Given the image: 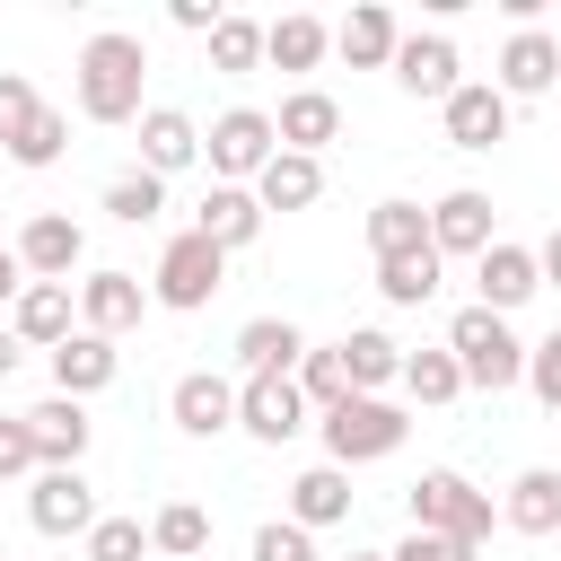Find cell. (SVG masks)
Returning a JSON list of instances; mask_svg holds the SVG:
<instances>
[{
  "label": "cell",
  "mask_w": 561,
  "mask_h": 561,
  "mask_svg": "<svg viewBox=\"0 0 561 561\" xmlns=\"http://www.w3.org/2000/svg\"><path fill=\"white\" fill-rule=\"evenodd\" d=\"M552 535H561V526H552Z\"/></svg>",
  "instance_id": "obj_49"
},
{
  "label": "cell",
  "mask_w": 561,
  "mask_h": 561,
  "mask_svg": "<svg viewBox=\"0 0 561 561\" xmlns=\"http://www.w3.org/2000/svg\"><path fill=\"white\" fill-rule=\"evenodd\" d=\"M298 359H307V333H298L289 316H254V324L237 333V368H245V377H298Z\"/></svg>",
  "instance_id": "obj_24"
},
{
  "label": "cell",
  "mask_w": 561,
  "mask_h": 561,
  "mask_svg": "<svg viewBox=\"0 0 561 561\" xmlns=\"http://www.w3.org/2000/svg\"><path fill=\"white\" fill-rule=\"evenodd\" d=\"M500 517H508L517 535H552V526H561V473H552V465H526V473L508 482Z\"/></svg>",
  "instance_id": "obj_29"
},
{
  "label": "cell",
  "mask_w": 561,
  "mask_h": 561,
  "mask_svg": "<svg viewBox=\"0 0 561 561\" xmlns=\"http://www.w3.org/2000/svg\"><path fill=\"white\" fill-rule=\"evenodd\" d=\"M9 245H18V272H26V280H70L79 254H88V228H79L70 210H35Z\"/></svg>",
  "instance_id": "obj_7"
},
{
  "label": "cell",
  "mask_w": 561,
  "mask_h": 561,
  "mask_svg": "<svg viewBox=\"0 0 561 561\" xmlns=\"http://www.w3.org/2000/svg\"><path fill=\"white\" fill-rule=\"evenodd\" d=\"M298 394H307V412H333V403H351V368H342V351L324 342H307V359H298Z\"/></svg>",
  "instance_id": "obj_35"
},
{
  "label": "cell",
  "mask_w": 561,
  "mask_h": 561,
  "mask_svg": "<svg viewBox=\"0 0 561 561\" xmlns=\"http://www.w3.org/2000/svg\"><path fill=\"white\" fill-rule=\"evenodd\" d=\"M333 351H342V368H351V394H377V386H403V342H394V333H377V324H359V333H342Z\"/></svg>",
  "instance_id": "obj_26"
},
{
  "label": "cell",
  "mask_w": 561,
  "mask_h": 561,
  "mask_svg": "<svg viewBox=\"0 0 561 561\" xmlns=\"http://www.w3.org/2000/svg\"><path fill=\"white\" fill-rule=\"evenodd\" d=\"M403 394H412L421 412H438V403L465 394V368L447 359V342H438V351H403Z\"/></svg>",
  "instance_id": "obj_31"
},
{
  "label": "cell",
  "mask_w": 561,
  "mask_h": 561,
  "mask_svg": "<svg viewBox=\"0 0 561 561\" xmlns=\"http://www.w3.org/2000/svg\"><path fill=\"white\" fill-rule=\"evenodd\" d=\"M193 158H202V123L175 114V105H149V114H140V167H149V175H184Z\"/></svg>",
  "instance_id": "obj_23"
},
{
  "label": "cell",
  "mask_w": 561,
  "mask_h": 561,
  "mask_svg": "<svg viewBox=\"0 0 561 561\" xmlns=\"http://www.w3.org/2000/svg\"><path fill=\"white\" fill-rule=\"evenodd\" d=\"M219 280H228V254L210 245V237H167V254H158V280H149V298L158 307H175V316H193V307H210L219 298Z\"/></svg>",
  "instance_id": "obj_6"
},
{
  "label": "cell",
  "mask_w": 561,
  "mask_h": 561,
  "mask_svg": "<svg viewBox=\"0 0 561 561\" xmlns=\"http://www.w3.org/2000/svg\"><path fill=\"white\" fill-rule=\"evenodd\" d=\"M342 517H351V473H342V465H307V473L289 482V526L316 535V526H342Z\"/></svg>",
  "instance_id": "obj_27"
},
{
  "label": "cell",
  "mask_w": 561,
  "mask_h": 561,
  "mask_svg": "<svg viewBox=\"0 0 561 561\" xmlns=\"http://www.w3.org/2000/svg\"><path fill=\"white\" fill-rule=\"evenodd\" d=\"M18 289H26V272H18V245L0 237V307H18Z\"/></svg>",
  "instance_id": "obj_45"
},
{
  "label": "cell",
  "mask_w": 561,
  "mask_h": 561,
  "mask_svg": "<svg viewBox=\"0 0 561 561\" xmlns=\"http://www.w3.org/2000/svg\"><path fill=\"white\" fill-rule=\"evenodd\" d=\"M386 70H394V88H403V96H438V105H447L465 61H456V44H447V35H403Z\"/></svg>",
  "instance_id": "obj_16"
},
{
  "label": "cell",
  "mask_w": 561,
  "mask_h": 561,
  "mask_svg": "<svg viewBox=\"0 0 561 561\" xmlns=\"http://www.w3.org/2000/svg\"><path fill=\"white\" fill-rule=\"evenodd\" d=\"M333 131H342V105H333L324 88H289V96H280V114H272V140H280V149H298V158H316Z\"/></svg>",
  "instance_id": "obj_22"
},
{
  "label": "cell",
  "mask_w": 561,
  "mask_h": 561,
  "mask_svg": "<svg viewBox=\"0 0 561 561\" xmlns=\"http://www.w3.org/2000/svg\"><path fill=\"white\" fill-rule=\"evenodd\" d=\"M403 430H412V421H403L386 394H351V403L324 412V465H342V473H351V465H377V456L403 447Z\"/></svg>",
  "instance_id": "obj_4"
},
{
  "label": "cell",
  "mask_w": 561,
  "mask_h": 561,
  "mask_svg": "<svg viewBox=\"0 0 561 561\" xmlns=\"http://www.w3.org/2000/svg\"><path fill=\"white\" fill-rule=\"evenodd\" d=\"M272 114L263 105H228L210 131H202V158H210V184H254L263 167H272Z\"/></svg>",
  "instance_id": "obj_5"
},
{
  "label": "cell",
  "mask_w": 561,
  "mask_h": 561,
  "mask_svg": "<svg viewBox=\"0 0 561 561\" xmlns=\"http://www.w3.org/2000/svg\"><path fill=\"white\" fill-rule=\"evenodd\" d=\"M167 210V175H149V167H123L114 184H105V219H123V228H149Z\"/></svg>",
  "instance_id": "obj_32"
},
{
  "label": "cell",
  "mask_w": 561,
  "mask_h": 561,
  "mask_svg": "<svg viewBox=\"0 0 561 561\" xmlns=\"http://www.w3.org/2000/svg\"><path fill=\"white\" fill-rule=\"evenodd\" d=\"M9 333L35 342V351H61V342L79 333V298H70V280H26L18 307H9Z\"/></svg>",
  "instance_id": "obj_11"
},
{
  "label": "cell",
  "mask_w": 561,
  "mask_h": 561,
  "mask_svg": "<svg viewBox=\"0 0 561 561\" xmlns=\"http://www.w3.org/2000/svg\"><path fill=\"white\" fill-rule=\"evenodd\" d=\"M219 18H228V9H219V0H175V26H184V35H210V26H219Z\"/></svg>",
  "instance_id": "obj_44"
},
{
  "label": "cell",
  "mask_w": 561,
  "mask_h": 561,
  "mask_svg": "<svg viewBox=\"0 0 561 561\" xmlns=\"http://www.w3.org/2000/svg\"><path fill=\"white\" fill-rule=\"evenodd\" d=\"M447 359H456L465 386H482V394H508V386L526 377V342H517L508 316H491V307H456V324H447Z\"/></svg>",
  "instance_id": "obj_3"
},
{
  "label": "cell",
  "mask_w": 561,
  "mask_h": 561,
  "mask_svg": "<svg viewBox=\"0 0 561 561\" xmlns=\"http://www.w3.org/2000/svg\"><path fill=\"white\" fill-rule=\"evenodd\" d=\"M394 44H403V26H394V9H386V0H359V9L333 26V53H342L351 70H386V61H394Z\"/></svg>",
  "instance_id": "obj_21"
},
{
  "label": "cell",
  "mask_w": 561,
  "mask_h": 561,
  "mask_svg": "<svg viewBox=\"0 0 561 561\" xmlns=\"http://www.w3.org/2000/svg\"><path fill=\"white\" fill-rule=\"evenodd\" d=\"M79 114L88 123H140V79H149V44L140 35H123V26H105V35H88L79 44Z\"/></svg>",
  "instance_id": "obj_1"
},
{
  "label": "cell",
  "mask_w": 561,
  "mask_h": 561,
  "mask_svg": "<svg viewBox=\"0 0 561 561\" xmlns=\"http://www.w3.org/2000/svg\"><path fill=\"white\" fill-rule=\"evenodd\" d=\"M114 377H123V351H114L105 333H88V324H79V333H70V342L53 351V394H70V403L105 394Z\"/></svg>",
  "instance_id": "obj_15"
},
{
  "label": "cell",
  "mask_w": 561,
  "mask_h": 561,
  "mask_svg": "<svg viewBox=\"0 0 561 561\" xmlns=\"http://www.w3.org/2000/svg\"><path fill=\"white\" fill-rule=\"evenodd\" d=\"M368 245H377V263L421 254V245H430V210H421V202H377V210H368Z\"/></svg>",
  "instance_id": "obj_30"
},
{
  "label": "cell",
  "mask_w": 561,
  "mask_h": 561,
  "mask_svg": "<svg viewBox=\"0 0 561 561\" xmlns=\"http://www.w3.org/2000/svg\"><path fill=\"white\" fill-rule=\"evenodd\" d=\"M149 543H158L167 561H193V552H210V517H202L193 500H167V508L149 517Z\"/></svg>",
  "instance_id": "obj_34"
},
{
  "label": "cell",
  "mask_w": 561,
  "mask_h": 561,
  "mask_svg": "<svg viewBox=\"0 0 561 561\" xmlns=\"http://www.w3.org/2000/svg\"><path fill=\"white\" fill-rule=\"evenodd\" d=\"M316 193H324V158H298V149H272V167L254 175L263 219H272V210H307Z\"/></svg>",
  "instance_id": "obj_25"
},
{
  "label": "cell",
  "mask_w": 561,
  "mask_h": 561,
  "mask_svg": "<svg viewBox=\"0 0 561 561\" xmlns=\"http://www.w3.org/2000/svg\"><path fill=\"white\" fill-rule=\"evenodd\" d=\"M535 272H543V280H552V289H561V228H552V237H543V245H535Z\"/></svg>",
  "instance_id": "obj_46"
},
{
  "label": "cell",
  "mask_w": 561,
  "mask_h": 561,
  "mask_svg": "<svg viewBox=\"0 0 561 561\" xmlns=\"http://www.w3.org/2000/svg\"><path fill=\"white\" fill-rule=\"evenodd\" d=\"M149 552V526L140 517H96L88 526V561H140Z\"/></svg>",
  "instance_id": "obj_38"
},
{
  "label": "cell",
  "mask_w": 561,
  "mask_h": 561,
  "mask_svg": "<svg viewBox=\"0 0 561 561\" xmlns=\"http://www.w3.org/2000/svg\"><path fill=\"white\" fill-rule=\"evenodd\" d=\"M18 351H26V342H18V333H9V324H0V377H9V368H18Z\"/></svg>",
  "instance_id": "obj_47"
},
{
  "label": "cell",
  "mask_w": 561,
  "mask_h": 561,
  "mask_svg": "<svg viewBox=\"0 0 561 561\" xmlns=\"http://www.w3.org/2000/svg\"><path fill=\"white\" fill-rule=\"evenodd\" d=\"M140 307H149V289H140L131 272H88V280H79V324H88V333H105V342H114V333H131V324H140Z\"/></svg>",
  "instance_id": "obj_20"
},
{
  "label": "cell",
  "mask_w": 561,
  "mask_h": 561,
  "mask_svg": "<svg viewBox=\"0 0 561 561\" xmlns=\"http://www.w3.org/2000/svg\"><path fill=\"white\" fill-rule=\"evenodd\" d=\"M254 561H316V535L289 526V517H263L254 526Z\"/></svg>",
  "instance_id": "obj_39"
},
{
  "label": "cell",
  "mask_w": 561,
  "mask_h": 561,
  "mask_svg": "<svg viewBox=\"0 0 561 561\" xmlns=\"http://www.w3.org/2000/svg\"><path fill=\"white\" fill-rule=\"evenodd\" d=\"M324 53H333V26L307 18V9H289V18L263 26V61H272V70H316Z\"/></svg>",
  "instance_id": "obj_28"
},
{
  "label": "cell",
  "mask_w": 561,
  "mask_h": 561,
  "mask_svg": "<svg viewBox=\"0 0 561 561\" xmlns=\"http://www.w3.org/2000/svg\"><path fill=\"white\" fill-rule=\"evenodd\" d=\"M351 561H386V552H351Z\"/></svg>",
  "instance_id": "obj_48"
},
{
  "label": "cell",
  "mask_w": 561,
  "mask_h": 561,
  "mask_svg": "<svg viewBox=\"0 0 561 561\" xmlns=\"http://www.w3.org/2000/svg\"><path fill=\"white\" fill-rule=\"evenodd\" d=\"M193 237H210L219 254L254 245V237H263V202H254V184H210L202 210H193Z\"/></svg>",
  "instance_id": "obj_17"
},
{
  "label": "cell",
  "mask_w": 561,
  "mask_h": 561,
  "mask_svg": "<svg viewBox=\"0 0 561 561\" xmlns=\"http://www.w3.org/2000/svg\"><path fill=\"white\" fill-rule=\"evenodd\" d=\"M26 438H35V465H79V456H88V438H96V421H88V403L44 394V403L26 412Z\"/></svg>",
  "instance_id": "obj_19"
},
{
  "label": "cell",
  "mask_w": 561,
  "mask_h": 561,
  "mask_svg": "<svg viewBox=\"0 0 561 561\" xmlns=\"http://www.w3.org/2000/svg\"><path fill=\"white\" fill-rule=\"evenodd\" d=\"M167 412H175V430H184V438H219V430H237V386H228V377H210V368H193V377H175Z\"/></svg>",
  "instance_id": "obj_18"
},
{
  "label": "cell",
  "mask_w": 561,
  "mask_h": 561,
  "mask_svg": "<svg viewBox=\"0 0 561 561\" xmlns=\"http://www.w3.org/2000/svg\"><path fill=\"white\" fill-rule=\"evenodd\" d=\"M35 114H44V96H35V88H26L18 70H0V149H9V140H18V131H26Z\"/></svg>",
  "instance_id": "obj_41"
},
{
  "label": "cell",
  "mask_w": 561,
  "mask_h": 561,
  "mask_svg": "<svg viewBox=\"0 0 561 561\" xmlns=\"http://www.w3.org/2000/svg\"><path fill=\"white\" fill-rule=\"evenodd\" d=\"M526 386H535V403H543V412H561V333L526 342Z\"/></svg>",
  "instance_id": "obj_40"
},
{
  "label": "cell",
  "mask_w": 561,
  "mask_h": 561,
  "mask_svg": "<svg viewBox=\"0 0 561 561\" xmlns=\"http://www.w3.org/2000/svg\"><path fill=\"white\" fill-rule=\"evenodd\" d=\"M26 517H35V535H88V526H96L88 473H79V465H44L35 491H26Z\"/></svg>",
  "instance_id": "obj_8"
},
{
  "label": "cell",
  "mask_w": 561,
  "mask_h": 561,
  "mask_svg": "<svg viewBox=\"0 0 561 561\" xmlns=\"http://www.w3.org/2000/svg\"><path fill=\"white\" fill-rule=\"evenodd\" d=\"M202 44H210V70H254L263 61V26L254 18H219Z\"/></svg>",
  "instance_id": "obj_36"
},
{
  "label": "cell",
  "mask_w": 561,
  "mask_h": 561,
  "mask_svg": "<svg viewBox=\"0 0 561 561\" xmlns=\"http://www.w3.org/2000/svg\"><path fill=\"white\" fill-rule=\"evenodd\" d=\"M237 430H254L263 447L298 438V430H307V394H298V377H245V386H237Z\"/></svg>",
  "instance_id": "obj_10"
},
{
  "label": "cell",
  "mask_w": 561,
  "mask_h": 561,
  "mask_svg": "<svg viewBox=\"0 0 561 561\" xmlns=\"http://www.w3.org/2000/svg\"><path fill=\"white\" fill-rule=\"evenodd\" d=\"M377 289H386V307H430V298H438V254L421 245V254L377 263Z\"/></svg>",
  "instance_id": "obj_33"
},
{
  "label": "cell",
  "mask_w": 561,
  "mask_h": 561,
  "mask_svg": "<svg viewBox=\"0 0 561 561\" xmlns=\"http://www.w3.org/2000/svg\"><path fill=\"white\" fill-rule=\"evenodd\" d=\"M482 245H491V193H473V184L438 193L430 202V254L447 263V254H482Z\"/></svg>",
  "instance_id": "obj_14"
},
{
  "label": "cell",
  "mask_w": 561,
  "mask_h": 561,
  "mask_svg": "<svg viewBox=\"0 0 561 561\" xmlns=\"http://www.w3.org/2000/svg\"><path fill=\"white\" fill-rule=\"evenodd\" d=\"M438 114H447V140H456V149H500V140H508V96H500L491 79H456V96H447Z\"/></svg>",
  "instance_id": "obj_13"
},
{
  "label": "cell",
  "mask_w": 561,
  "mask_h": 561,
  "mask_svg": "<svg viewBox=\"0 0 561 561\" xmlns=\"http://www.w3.org/2000/svg\"><path fill=\"white\" fill-rule=\"evenodd\" d=\"M403 500H412V535H447V543H473V552L491 543V517H500V508H491V491H473L456 465H430Z\"/></svg>",
  "instance_id": "obj_2"
},
{
  "label": "cell",
  "mask_w": 561,
  "mask_h": 561,
  "mask_svg": "<svg viewBox=\"0 0 561 561\" xmlns=\"http://www.w3.org/2000/svg\"><path fill=\"white\" fill-rule=\"evenodd\" d=\"M552 79H561V35H543V26H517V35L500 44V79H491V88L517 105V96H543Z\"/></svg>",
  "instance_id": "obj_12"
},
{
  "label": "cell",
  "mask_w": 561,
  "mask_h": 561,
  "mask_svg": "<svg viewBox=\"0 0 561 561\" xmlns=\"http://www.w3.org/2000/svg\"><path fill=\"white\" fill-rule=\"evenodd\" d=\"M61 149H70V114H53V105L9 140V158H18V167H61Z\"/></svg>",
  "instance_id": "obj_37"
},
{
  "label": "cell",
  "mask_w": 561,
  "mask_h": 561,
  "mask_svg": "<svg viewBox=\"0 0 561 561\" xmlns=\"http://www.w3.org/2000/svg\"><path fill=\"white\" fill-rule=\"evenodd\" d=\"M386 561H482V552L473 543H447V535H403Z\"/></svg>",
  "instance_id": "obj_43"
},
{
  "label": "cell",
  "mask_w": 561,
  "mask_h": 561,
  "mask_svg": "<svg viewBox=\"0 0 561 561\" xmlns=\"http://www.w3.org/2000/svg\"><path fill=\"white\" fill-rule=\"evenodd\" d=\"M18 473H44V465H35V438H26V412L0 421V482H18Z\"/></svg>",
  "instance_id": "obj_42"
},
{
  "label": "cell",
  "mask_w": 561,
  "mask_h": 561,
  "mask_svg": "<svg viewBox=\"0 0 561 561\" xmlns=\"http://www.w3.org/2000/svg\"><path fill=\"white\" fill-rule=\"evenodd\" d=\"M473 307H491V316H508V307H526L535 289H543V272H535V245H508V237H491L482 254H473Z\"/></svg>",
  "instance_id": "obj_9"
}]
</instances>
